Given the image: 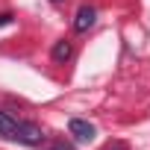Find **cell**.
<instances>
[{
    "label": "cell",
    "mask_w": 150,
    "mask_h": 150,
    "mask_svg": "<svg viewBox=\"0 0 150 150\" xmlns=\"http://www.w3.org/2000/svg\"><path fill=\"white\" fill-rule=\"evenodd\" d=\"M15 141H21V144H27V147H38V144L44 141V129H41L38 124L21 121V124H18V135H15Z\"/></svg>",
    "instance_id": "6da1fadb"
},
{
    "label": "cell",
    "mask_w": 150,
    "mask_h": 150,
    "mask_svg": "<svg viewBox=\"0 0 150 150\" xmlns=\"http://www.w3.org/2000/svg\"><path fill=\"white\" fill-rule=\"evenodd\" d=\"M50 56H53V62H56V65H65V62L74 56V47H71V41H68V38H59V41L53 44V53H50Z\"/></svg>",
    "instance_id": "277c9868"
},
{
    "label": "cell",
    "mask_w": 150,
    "mask_h": 150,
    "mask_svg": "<svg viewBox=\"0 0 150 150\" xmlns=\"http://www.w3.org/2000/svg\"><path fill=\"white\" fill-rule=\"evenodd\" d=\"M50 3H65V0H50Z\"/></svg>",
    "instance_id": "ba28073f"
},
{
    "label": "cell",
    "mask_w": 150,
    "mask_h": 150,
    "mask_svg": "<svg viewBox=\"0 0 150 150\" xmlns=\"http://www.w3.org/2000/svg\"><path fill=\"white\" fill-rule=\"evenodd\" d=\"M94 21H97L94 6H80L77 9V18H74V30H77V33H88L94 27Z\"/></svg>",
    "instance_id": "3957f363"
},
{
    "label": "cell",
    "mask_w": 150,
    "mask_h": 150,
    "mask_svg": "<svg viewBox=\"0 0 150 150\" xmlns=\"http://www.w3.org/2000/svg\"><path fill=\"white\" fill-rule=\"evenodd\" d=\"M68 132L74 135L77 144H91L94 135H97V129H94L88 121H83V118H71V121H68Z\"/></svg>",
    "instance_id": "7a4b0ae2"
},
{
    "label": "cell",
    "mask_w": 150,
    "mask_h": 150,
    "mask_svg": "<svg viewBox=\"0 0 150 150\" xmlns=\"http://www.w3.org/2000/svg\"><path fill=\"white\" fill-rule=\"evenodd\" d=\"M18 118H12V115H6V112H0V135L3 138H12L15 141V135H18Z\"/></svg>",
    "instance_id": "5b68a950"
},
{
    "label": "cell",
    "mask_w": 150,
    "mask_h": 150,
    "mask_svg": "<svg viewBox=\"0 0 150 150\" xmlns=\"http://www.w3.org/2000/svg\"><path fill=\"white\" fill-rule=\"evenodd\" d=\"M50 150H74V147H71V144H65V141H56Z\"/></svg>",
    "instance_id": "8992f818"
},
{
    "label": "cell",
    "mask_w": 150,
    "mask_h": 150,
    "mask_svg": "<svg viewBox=\"0 0 150 150\" xmlns=\"http://www.w3.org/2000/svg\"><path fill=\"white\" fill-rule=\"evenodd\" d=\"M6 24H12V15H9V12L0 15V27H6Z\"/></svg>",
    "instance_id": "52a82bcc"
}]
</instances>
